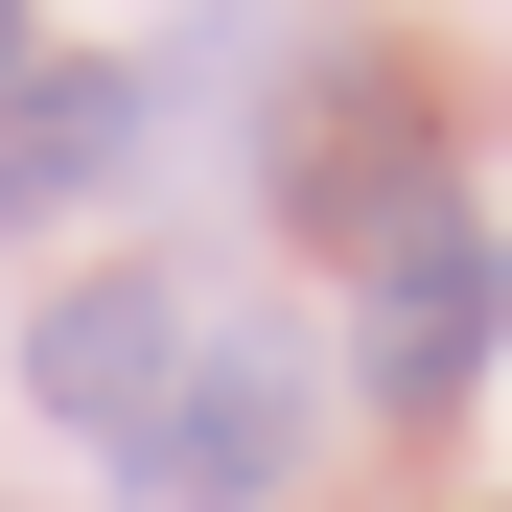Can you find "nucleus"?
Returning <instances> with one entry per match:
<instances>
[{"mask_svg": "<svg viewBox=\"0 0 512 512\" xmlns=\"http://www.w3.org/2000/svg\"><path fill=\"white\" fill-rule=\"evenodd\" d=\"M280 466H303V350H280V326H210V350L163 373V419L117 443L140 512H256Z\"/></svg>", "mask_w": 512, "mask_h": 512, "instance_id": "nucleus-1", "label": "nucleus"}, {"mask_svg": "<svg viewBox=\"0 0 512 512\" xmlns=\"http://www.w3.org/2000/svg\"><path fill=\"white\" fill-rule=\"evenodd\" d=\"M489 350H512V256H489L466 210H419V233L373 256V303H350V373H373L396 419H443V396H466Z\"/></svg>", "mask_w": 512, "mask_h": 512, "instance_id": "nucleus-2", "label": "nucleus"}, {"mask_svg": "<svg viewBox=\"0 0 512 512\" xmlns=\"http://www.w3.org/2000/svg\"><path fill=\"white\" fill-rule=\"evenodd\" d=\"M163 373H187V280H70V303L24 326V396H47V419H94V443H140Z\"/></svg>", "mask_w": 512, "mask_h": 512, "instance_id": "nucleus-3", "label": "nucleus"}, {"mask_svg": "<svg viewBox=\"0 0 512 512\" xmlns=\"http://www.w3.org/2000/svg\"><path fill=\"white\" fill-rule=\"evenodd\" d=\"M140 163V70H24V117H0V233L24 210H94Z\"/></svg>", "mask_w": 512, "mask_h": 512, "instance_id": "nucleus-4", "label": "nucleus"}, {"mask_svg": "<svg viewBox=\"0 0 512 512\" xmlns=\"http://www.w3.org/2000/svg\"><path fill=\"white\" fill-rule=\"evenodd\" d=\"M24 70H47V47H24V0H0V117H24Z\"/></svg>", "mask_w": 512, "mask_h": 512, "instance_id": "nucleus-5", "label": "nucleus"}]
</instances>
